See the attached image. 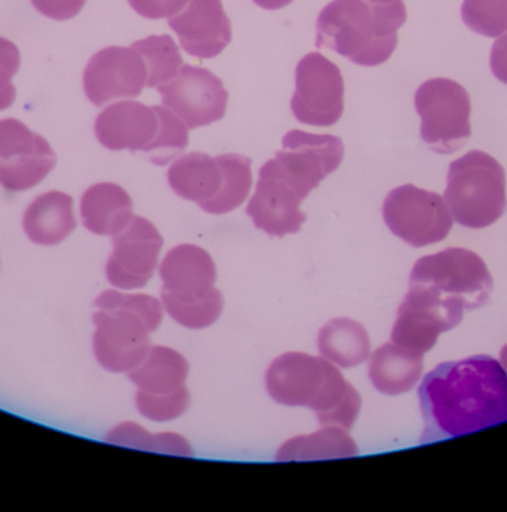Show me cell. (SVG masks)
Returning a JSON list of instances; mask_svg holds the SVG:
<instances>
[{"label":"cell","instance_id":"1","mask_svg":"<svg viewBox=\"0 0 507 512\" xmlns=\"http://www.w3.org/2000/svg\"><path fill=\"white\" fill-rule=\"evenodd\" d=\"M420 442L465 436L507 421V374L491 356L443 362L419 386Z\"/></svg>","mask_w":507,"mask_h":512},{"label":"cell","instance_id":"2","mask_svg":"<svg viewBox=\"0 0 507 512\" xmlns=\"http://www.w3.org/2000/svg\"><path fill=\"white\" fill-rule=\"evenodd\" d=\"M407 22L404 4L372 5L366 0H333L317 20V49L332 50L362 67L389 61L398 46V31Z\"/></svg>","mask_w":507,"mask_h":512},{"label":"cell","instance_id":"3","mask_svg":"<svg viewBox=\"0 0 507 512\" xmlns=\"http://www.w3.org/2000/svg\"><path fill=\"white\" fill-rule=\"evenodd\" d=\"M92 346L96 361L110 373L134 370L152 347L150 334L164 317L162 302L150 295L105 290L95 301Z\"/></svg>","mask_w":507,"mask_h":512},{"label":"cell","instance_id":"4","mask_svg":"<svg viewBox=\"0 0 507 512\" xmlns=\"http://www.w3.org/2000/svg\"><path fill=\"white\" fill-rule=\"evenodd\" d=\"M491 274L485 262L465 248H447L414 263L411 292L459 325L467 311L482 307L492 293Z\"/></svg>","mask_w":507,"mask_h":512},{"label":"cell","instance_id":"5","mask_svg":"<svg viewBox=\"0 0 507 512\" xmlns=\"http://www.w3.org/2000/svg\"><path fill=\"white\" fill-rule=\"evenodd\" d=\"M95 134L104 148L144 152L156 166L179 158L189 143L188 128L171 110L138 101H120L102 110Z\"/></svg>","mask_w":507,"mask_h":512},{"label":"cell","instance_id":"6","mask_svg":"<svg viewBox=\"0 0 507 512\" xmlns=\"http://www.w3.org/2000/svg\"><path fill=\"white\" fill-rule=\"evenodd\" d=\"M444 202L453 221L468 229H483L506 211V175L501 164L482 151H470L452 161Z\"/></svg>","mask_w":507,"mask_h":512},{"label":"cell","instance_id":"7","mask_svg":"<svg viewBox=\"0 0 507 512\" xmlns=\"http://www.w3.org/2000/svg\"><path fill=\"white\" fill-rule=\"evenodd\" d=\"M414 107L422 119L420 137L435 154H453L470 140V95L459 83L428 80L417 89Z\"/></svg>","mask_w":507,"mask_h":512},{"label":"cell","instance_id":"8","mask_svg":"<svg viewBox=\"0 0 507 512\" xmlns=\"http://www.w3.org/2000/svg\"><path fill=\"white\" fill-rule=\"evenodd\" d=\"M383 218L393 235L411 247H426L444 241L453 218L440 194L407 184L387 194Z\"/></svg>","mask_w":507,"mask_h":512},{"label":"cell","instance_id":"9","mask_svg":"<svg viewBox=\"0 0 507 512\" xmlns=\"http://www.w3.org/2000/svg\"><path fill=\"white\" fill-rule=\"evenodd\" d=\"M282 148L273 166L303 200L344 160V143L329 134L291 130L282 139Z\"/></svg>","mask_w":507,"mask_h":512},{"label":"cell","instance_id":"10","mask_svg":"<svg viewBox=\"0 0 507 512\" xmlns=\"http://www.w3.org/2000/svg\"><path fill=\"white\" fill-rule=\"evenodd\" d=\"M291 112L297 121L314 127H332L342 118L344 79L321 53H308L297 64Z\"/></svg>","mask_w":507,"mask_h":512},{"label":"cell","instance_id":"11","mask_svg":"<svg viewBox=\"0 0 507 512\" xmlns=\"http://www.w3.org/2000/svg\"><path fill=\"white\" fill-rule=\"evenodd\" d=\"M47 140L14 118L0 119V185L12 193L41 184L56 166Z\"/></svg>","mask_w":507,"mask_h":512},{"label":"cell","instance_id":"12","mask_svg":"<svg viewBox=\"0 0 507 512\" xmlns=\"http://www.w3.org/2000/svg\"><path fill=\"white\" fill-rule=\"evenodd\" d=\"M156 89L162 106L171 110L188 130L221 121L227 112L228 92L222 80L206 68L183 64L173 80Z\"/></svg>","mask_w":507,"mask_h":512},{"label":"cell","instance_id":"13","mask_svg":"<svg viewBox=\"0 0 507 512\" xmlns=\"http://www.w3.org/2000/svg\"><path fill=\"white\" fill-rule=\"evenodd\" d=\"M161 233L144 217H134L131 223L113 236V251L105 265V277L116 289H141L149 283L158 266L161 253Z\"/></svg>","mask_w":507,"mask_h":512},{"label":"cell","instance_id":"14","mask_svg":"<svg viewBox=\"0 0 507 512\" xmlns=\"http://www.w3.org/2000/svg\"><path fill=\"white\" fill-rule=\"evenodd\" d=\"M146 83V65L132 47L111 46L99 50L83 74L84 94L96 107L122 98H137Z\"/></svg>","mask_w":507,"mask_h":512},{"label":"cell","instance_id":"15","mask_svg":"<svg viewBox=\"0 0 507 512\" xmlns=\"http://www.w3.org/2000/svg\"><path fill=\"white\" fill-rule=\"evenodd\" d=\"M302 202V197L276 172L269 160L258 173L257 187L246 214L258 230L282 238L299 232L305 223V212L300 209Z\"/></svg>","mask_w":507,"mask_h":512},{"label":"cell","instance_id":"16","mask_svg":"<svg viewBox=\"0 0 507 512\" xmlns=\"http://www.w3.org/2000/svg\"><path fill=\"white\" fill-rule=\"evenodd\" d=\"M168 26L194 58H216L231 43V23L221 0H188L180 13L168 19Z\"/></svg>","mask_w":507,"mask_h":512},{"label":"cell","instance_id":"17","mask_svg":"<svg viewBox=\"0 0 507 512\" xmlns=\"http://www.w3.org/2000/svg\"><path fill=\"white\" fill-rule=\"evenodd\" d=\"M327 364V359L308 353H284L267 368V392L282 406L311 407L326 379Z\"/></svg>","mask_w":507,"mask_h":512},{"label":"cell","instance_id":"18","mask_svg":"<svg viewBox=\"0 0 507 512\" xmlns=\"http://www.w3.org/2000/svg\"><path fill=\"white\" fill-rule=\"evenodd\" d=\"M159 277L162 292L179 298H198L215 287L216 266L203 248L182 244L165 254Z\"/></svg>","mask_w":507,"mask_h":512},{"label":"cell","instance_id":"19","mask_svg":"<svg viewBox=\"0 0 507 512\" xmlns=\"http://www.w3.org/2000/svg\"><path fill=\"white\" fill-rule=\"evenodd\" d=\"M77 226L74 200L62 191H48L36 197L23 215L27 239L41 247H56L71 236Z\"/></svg>","mask_w":507,"mask_h":512},{"label":"cell","instance_id":"20","mask_svg":"<svg viewBox=\"0 0 507 512\" xmlns=\"http://www.w3.org/2000/svg\"><path fill=\"white\" fill-rule=\"evenodd\" d=\"M80 217L83 226L93 235L113 238L135 217L134 205L131 196L120 185L101 182L84 191Z\"/></svg>","mask_w":507,"mask_h":512},{"label":"cell","instance_id":"21","mask_svg":"<svg viewBox=\"0 0 507 512\" xmlns=\"http://www.w3.org/2000/svg\"><path fill=\"white\" fill-rule=\"evenodd\" d=\"M171 190L189 202L204 206L212 202L224 185L221 158L203 152H191L177 158L167 172Z\"/></svg>","mask_w":507,"mask_h":512},{"label":"cell","instance_id":"22","mask_svg":"<svg viewBox=\"0 0 507 512\" xmlns=\"http://www.w3.org/2000/svg\"><path fill=\"white\" fill-rule=\"evenodd\" d=\"M423 373V353L384 344L369 358L368 374L372 385L384 395L411 391Z\"/></svg>","mask_w":507,"mask_h":512},{"label":"cell","instance_id":"23","mask_svg":"<svg viewBox=\"0 0 507 512\" xmlns=\"http://www.w3.org/2000/svg\"><path fill=\"white\" fill-rule=\"evenodd\" d=\"M318 350L321 358L339 368L363 364L371 353V340L365 326L348 317H338L320 329Z\"/></svg>","mask_w":507,"mask_h":512},{"label":"cell","instance_id":"24","mask_svg":"<svg viewBox=\"0 0 507 512\" xmlns=\"http://www.w3.org/2000/svg\"><path fill=\"white\" fill-rule=\"evenodd\" d=\"M189 364L182 353L165 346H152L146 358L129 371L128 377L138 391L168 394L185 386Z\"/></svg>","mask_w":507,"mask_h":512},{"label":"cell","instance_id":"25","mask_svg":"<svg viewBox=\"0 0 507 512\" xmlns=\"http://www.w3.org/2000/svg\"><path fill=\"white\" fill-rule=\"evenodd\" d=\"M362 407V398L354 386L342 376L335 364H327L326 379L318 392L317 398L309 409L317 413L321 425L350 430L356 422Z\"/></svg>","mask_w":507,"mask_h":512},{"label":"cell","instance_id":"26","mask_svg":"<svg viewBox=\"0 0 507 512\" xmlns=\"http://www.w3.org/2000/svg\"><path fill=\"white\" fill-rule=\"evenodd\" d=\"M356 442L344 428L324 425L321 430L287 440L276 454V461L333 460L356 457Z\"/></svg>","mask_w":507,"mask_h":512},{"label":"cell","instance_id":"27","mask_svg":"<svg viewBox=\"0 0 507 512\" xmlns=\"http://www.w3.org/2000/svg\"><path fill=\"white\" fill-rule=\"evenodd\" d=\"M446 331H450V326L441 317L423 305L404 298L399 305L390 338L396 346L426 353L435 346L440 334Z\"/></svg>","mask_w":507,"mask_h":512},{"label":"cell","instance_id":"28","mask_svg":"<svg viewBox=\"0 0 507 512\" xmlns=\"http://www.w3.org/2000/svg\"><path fill=\"white\" fill-rule=\"evenodd\" d=\"M224 167V185L212 202L201 206L204 212L212 215H224L239 208L252 188L251 158L239 154H222Z\"/></svg>","mask_w":507,"mask_h":512},{"label":"cell","instance_id":"29","mask_svg":"<svg viewBox=\"0 0 507 512\" xmlns=\"http://www.w3.org/2000/svg\"><path fill=\"white\" fill-rule=\"evenodd\" d=\"M161 302L171 319L188 329L209 328L224 310V296L216 287L198 298H179L161 292Z\"/></svg>","mask_w":507,"mask_h":512},{"label":"cell","instance_id":"30","mask_svg":"<svg viewBox=\"0 0 507 512\" xmlns=\"http://www.w3.org/2000/svg\"><path fill=\"white\" fill-rule=\"evenodd\" d=\"M131 47L140 53L146 65L147 88H158L170 82L182 68V55L170 35H152L146 40L135 41Z\"/></svg>","mask_w":507,"mask_h":512},{"label":"cell","instance_id":"31","mask_svg":"<svg viewBox=\"0 0 507 512\" xmlns=\"http://www.w3.org/2000/svg\"><path fill=\"white\" fill-rule=\"evenodd\" d=\"M105 442L143 449V451L183 455V457H191L194 454L192 446L185 437L174 433L150 434L135 422H123L117 425L105 436Z\"/></svg>","mask_w":507,"mask_h":512},{"label":"cell","instance_id":"32","mask_svg":"<svg viewBox=\"0 0 507 512\" xmlns=\"http://www.w3.org/2000/svg\"><path fill=\"white\" fill-rule=\"evenodd\" d=\"M461 19L482 37H501L507 32V0H464Z\"/></svg>","mask_w":507,"mask_h":512},{"label":"cell","instance_id":"33","mask_svg":"<svg viewBox=\"0 0 507 512\" xmlns=\"http://www.w3.org/2000/svg\"><path fill=\"white\" fill-rule=\"evenodd\" d=\"M135 404L138 412L150 421L168 422L179 418L189 409L191 394L186 386L168 394H147L137 391Z\"/></svg>","mask_w":507,"mask_h":512},{"label":"cell","instance_id":"34","mask_svg":"<svg viewBox=\"0 0 507 512\" xmlns=\"http://www.w3.org/2000/svg\"><path fill=\"white\" fill-rule=\"evenodd\" d=\"M20 68V50L14 43L0 37V112L14 104L15 86L12 79Z\"/></svg>","mask_w":507,"mask_h":512},{"label":"cell","instance_id":"35","mask_svg":"<svg viewBox=\"0 0 507 512\" xmlns=\"http://www.w3.org/2000/svg\"><path fill=\"white\" fill-rule=\"evenodd\" d=\"M132 10L144 19H170L185 8L188 0H128Z\"/></svg>","mask_w":507,"mask_h":512},{"label":"cell","instance_id":"36","mask_svg":"<svg viewBox=\"0 0 507 512\" xmlns=\"http://www.w3.org/2000/svg\"><path fill=\"white\" fill-rule=\"evenodd\" d=\"M30 2L42 16L59 20V22L74 19L86 4V0H30Z\"/></svg>","mask_w":507,"mask_h":512},{"label":"cell","instance_id":"37","mask_svg":"<svg viewBox=\"0 0 507 512\" xmlns=\"http://www.w3.org/2000/svg\"><path fill=\"white\" fill-rule=\"evenodd\" d=\"M489 65L495 79L507 85V34L498 37L492 46Z\"/></svg>","mask_w":507,"mask_h":512},{"label":"cell","instance_id":"38","mask_svg":"<svg viewBox=\"0 0 507 512\" xmlns=\"http://www.w3.org/2000/svg\"><path fill=\"white\" fill-rule=\"evenodd\" d=\"M293 0H254V4L264 10L275 11L290 5Z\"/></svg>","mask_w":507,"mask_h":512},{"label":"cell","instance_id":"39","mask_svg":"<svg viewBox=\"0 0 507 512\" xmlns=\"http://www.w3.org/2000/svg\"><path fill=\"white\" fill-rule=\"evenodd\" d=\"M369 4L380 5V7H393V5L404 4L402 0H366Z\"/></svg>","mask_w":507,"mask_h":512},{"label":"cell","instance_id":"40","mask_svg":"<svg viewBox=\"0 0 507 512\" xmlns=\"http://www.w3.org/2000/svg\"><path fill=\"white\" fill-rule=\"evenodd\" d=\"M500 364L503 365L504 371L507 374V344L501 349L500 352Z\"/></svg>","mask_w":507,"mask_h":512}]
</instances>
